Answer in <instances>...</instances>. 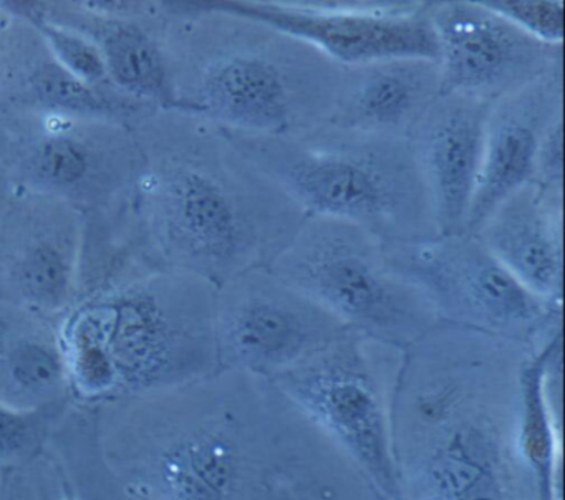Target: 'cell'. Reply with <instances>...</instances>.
<instances>
[{
    "instance_id": "cell-1",
    "label": "cell",
    "mask_w": 565,
    "mask_h": 500,
    "mask_svg": "<svg viewBox=\"0 0 565 500\" xmlns=\"http://www.w3.org/2000/svg\"><path fill=\"white\" fill-rule=\"evenodd\" d=\"M135 131L143 169L127 202L105 215L131 260L220 287L289 247L306 211L224 129L158 109Z\"/></svg>"
},
{
    "instance_id": "cell-2",
    "label": "cell",
    "mask_w": 565,
    "mask_h": 500,
    "mask_svg": "<svg viewBox=\"0 0 565 500\" xmlns=\"http://www.w3.org/2000/svg\"><path fill=\"white\" fill-rule=\"evenodd\" d=\"M534 350L436 321L402 351L392 434L403 500H537L518 446L519 371Z\"/></svg>"
},
{
    "instance_id": "cell-3",
    "label": "cell",
    "mask_w": 565,
    "mask_h": 500,
    "mask_svg": "<svg viewBox=\"0 0 565 500\" xmlns=\"http://www.w3.org/2000/svg\"><path fill=\"white\" fill-rule=\"evenodd\" d=\"M174 108L224 131L289 138L329 123L343 66L224 0L154 2Z\"/></svg>"
},
{
    "instance_id": "cell-4",
    "label": "cell",
    "mask_w": 565,
    "mask_h": 500,
    "mask_svg": "<svg viewBox=\"0 0 565 500\" xmlns=\"http://www.w3.org/2000/svg\"><path fill=\"white\" fill-rule=\"evenodd\" d=\"M264 384L220 370L190 386L98 404V456L141 500H254L270 470L266 439L254 436Z\"/></svg>"
},
{
    "instance_id": "cell-5",
    "label": "cell",
    "mask_w": 565,
    "mask_h": 500,
    "mask_svg": "<svg viewBox=\"0 0 565 500\" xmlns=\"http://www.w3.org/2000/svg\"><path fill=\"white\" fill-rule=\"evenodd\" d=\"M214 298L203 278L147 268L85 295L61 320L75 400L98 406L216 374Z\"/></svg>"
},
{
    "instance_id": "cell-6",
    "label": "cell",
    "mask_w": 565,
    "mask_h": 500,
    "mask_svg": "<svg viewBox=\"0 0 565 500\" xmlns=\"http://www.w3.org/2000/svg\"><path fill=\"white\" fill-rule=\"evenodd\" d=\"M226 132L307 215L349 222L383 242L439 235L409 139L332 125L289 138Z\"/></svg>"
},
{
    "instance_id": "cell-7",
    "label": "cell",
    "mask_w": 565,
    "mask_h": 500,
    "mask_svg": "<svg viewBox=\"0 0 565 500\" xmlns=\"http://www.w3.org/2000/svg\"><path fill=\"white\" fill-rule=\"evenodd\" d=\"M274 272L347 328L405 351L438 321L422 288L396 274L382 238L349 222L307 215Z\"/></svg>"
},
{
    "instance_id": "cell-8",
    "label": "cell",
    "mask_w": 565,
    "mask_h": 500,
    "mask_svg": "<svg viewBox=\"0 0 565 500\" xmlns=\"http://www.w3.org/2000/svg\"><path fill=\"white\" fill-rule=\"evenodd\" d=\"M143 164L131 126L54 113L0 111V166L9 184L67 202L85 215L118 211Z\"/></svg>"
},
{
    "instance_id": "cell-9",
    "label": "cell",
    "mask_w": 565,
    "mask_h": 500,
    "mask_svg": "<svg viewBox=\"0 0 565 500\" xmlns=\"http://www.w3.org/2000/svg\"><path fill=\"white\" fill-rule=\"evenodd\" d=\"M383 347L347 328L270 383L386 500H403L393 450L392 393Z\"/></svg>"
},
{
    "instance_id": "cell-10",
    "label": "cell",
    "mask_w": 565,
    "mask_h": 500,
    "mask_svg": "<svg viewBox=\"0 0 565 500\" xmlns=\"http://www.w3.org/2000/svg\"><path fill=\"white\" fill-rule=\"evenodd\" d=\"M390 267L422 288L438 321L539 348L562 333V305L529 291L476 235L383 242Z\"/></svg>"
},
{
    "instance_id": "cell-11",
    "label": "cell",
    "mask_w": 565,
    "mask_h": 500,
    "mask_svg": "<svg viewBox=\"0 0 565 500\" xmlns=\"http://www.w3.org/2000/svg\"><path fill=\"white\" fill-rule=\"evenodd\" d=\"M220 370L274 380L329 347L345 325L270 267L249 268L216 287Z\"/></svg>"
},
{
    "instance_id": "cell-12",
    "label": "cell",
    "mask_w": 565,
    "mask_h": 500,
    "mask_svg": "<svg viewBox=\"0 0 565 500\" xmlns=\"http://www.w3.org/2000/svg\"><path fill=\"white\" fill-rule=\"evenodd\" d=\"M347 66L419 56L438 62L433 0H224Z\"/></svg>"
},
{
    "instance_id": "cell-13",
    "label": "cell",
    "mask_w": 565,
    "mask_h": 500,
    "mask_svg": "<svg viewBox=\"0 0 565 500\" xmlns=\"http://www.w3.org/2000/svg\"><path fill=\"white\" fill-rule=\"evenodd\" d=\"M84 244V212L11 185L0 214V298L62 320L81 297Z\"/></svg>"
},
{
    "instance_id": "cell-14",
    "label": "cell",
    "mask_w": 565,
    "mask_h": 500,
    "mask_svg": "<svg viewBox=\"0 0 565 500\" xmlns=\"http://www.w3.org/2000/svg\"><path fill=\"white\" fill-rule=\"evenodd\" d=\"M441 93L494 103L564 63V45L541 42L482 3L433 0Z\"/></svg>"
},
{
    "instance_id": "cell-15",
    "label": "cell",
    "mask_w": 565,
    "mask_h": 500,
    "mask_svg": "<svg viewBox=\"0 0 565 500\" xmlns=\"http://www.w3.org/2000/svg\"><path fill=\"white\" fill-rule=\"evenodd\" d=\"M0 10V111L81 116L131 128L158 111L124 93L81 82L57 62L28 20Z\"/></svg>"
},
{
    "instance_id": "cell-16",
    "label": "cell",
    "mask_w": 565,
    "mask_h": 500,
    "mask_svg": "<svg viewBox=\"0 0 565 500\" xmlns=\"http://www.w3.org/2000/svg\"><path fill=\"white\" fill-rule=\"evenodd\" d=\"M31 6L47 19L87 36L100 52L118 92L153 108H174L154 2L31 0Z\"/></svg>"
},
{
    "instance_id": "cell-17",
    "label": "cell",
    "mask_w": 565,
    "mask_h": 500,
    "mask_svg": "<svg viewBox=\"0 0 565 500\" xmlns=\"http://www.w3.org/2000/svg\"><path fill=\"white\" fill-rule=\"evenodd\" d=\"M564 116V63L492 103L486 119L481 169L466 232L472 234L512 192L532 182L545 131Z\"/></svg>"
},
{
    "instance_id": "cell-18",
    "label": "cell",
    "mask_w": 565,
    "mask_h": 500,
    "mask_svg": "<svg viewBox=\"0 0 565 500\" xmlns=\"http://www.w3.org/2000/svg\"><path fill=\"white\" fill-rule=\"evenodd\" d=\"M492 103L441 93L409 136L441 235L466 232Z\"/></svg>"
},
{
    "instance_id": "cell-19",
    "label": "cell",
    "mask_w": 565,
    "mask_h": 500,
    "mask_svg": "<svg viewBox=\"0 0 565 500\" xmlns=\"http://www.w3.org/2000/svg\"><path fill=\"white\" fill-rule=\"evenodd\" d=\"M439 95L441 73L436 60L399 56L347 66L327 125L409 139Z\"/></svg>"
},
{
    "instance_id": "cell-20",
    "label": "cell",
    "mask_w": 565,
    "mask_h": 500,
    "mask_svg": "<svg viewBox=\"0 0 565 500\" xmlns=\"http://www.w3.org/2000/svg\"><path fill=\"white\" fill-rule=\"evenodd\" d=\"M564 201L529 182L504 199L472 232L491 254L548 304L562 305Z\"/></svg>"
},
{
    "instance_id": "cell-21",
    "label": "cell",
    "mask_w": 565,
    "mask_h": 500,
    "mask_svg": "<svg viewBox=\"0 0 565 500\" xmlns=\"http://www.w3.org/2000/svg\"><path fill=\"white\" fill-rule=\"evenodd\" d=\"M72 397L61 320L0 298V401L38 411L68 406Z\"/></svg>"
},
{
    "instance_id": "cell-22",
    "label": "cell",
    "mask_w": 565,
    "mask_h": 500,
    "mask_svg": "<svg viewBox=\"0 0 565 500\" xmlns=\"http://www.w3.org/2000/svg\"><path fill=\"white\" fill-rule=\"evenodd\" d=\"M562 333L532 351L519 371L518 446L537 500H561V444L551 384L561 371Z\"/></svg>"
},
{
    "instance_id": "cell-23",
    "label": "cell",
    "mask_w": 565,
    "mask_h": 500,
    "mask_svg": "<svg viewBox=\"0 0 565 500\" xmlns=\"http://www.w3.org/2000/svg\"><path fill=\"white\" fill-rule=\"evenodd\" d=\"M0 7L6 12L28 20L38 30L57 62L81 82L94 88L118 92L111 85L100 52L87 36L42 15L31 6V0H2Z\"/></svg>"
},
{
    "instance_id": "cell-24",
    "label": "cell",
    "mask_w": 565,
    "mask_h": 500,
    "mask_svg": "<svg viewBox=\"0 0 565 500\" xmlns=\"http://www.w3.org/2000/svg\"><path fill=\"white\" fill-rule=\"evenodd\" d=\"M68 406L24 411L0 401V467L15 466L41 454Z\"/></svg>"
},
{
    "instance_id": "cell-25",
    "label": "cell",
    "mask_w": 565,
    "mask_h": 500,
    "mask_svg": "<svg viewBox=\"0 0 565 500\" xmlns=\"http://www.w3.org/2000/svg\"><path fill=\"white\" fill-rule=\"evenodd\" d=\"M0 500H74L57 457L42 450L15 466L0 467Z\"/></svg>"
},
{
    "instance_id": "cell-26",
    "label": "cell",
    "mask_w": 565,
    "mask_h": 500,
    "mask_svg": "<svg viewBox=\"0 0 565 500\" xmlns=\"http://www.w3.org/2000/svg\"><path fill=\"white\" fill-rule=\"evenodd\" d=\"M482 3L541 42L551 45L564 42L561 0H482Z\"/></svg>"
},
{
    "instance_id": "cell-27",
    "label": "cell",
    "mask_w": 565,
    "mask_h": 500,
    "mask_svg": "<svg viewBox=\"0 0 565 500\" xmlns=\"http://www.w3.org/2000/svg\"><path fill=\"white\" fill-rule=\"evenodd\" d=\"M532 182L551 198L564 201V116L552 123L539 145Z\"/></svg>"
},
{
    "instance_id": "cell-28",
    "label": "cell",
    "mask_w": 565,
    "mask_h": 500,
    "mask_svg": "<svg viewBox=\"0 0 565 500\" xmlns=\"http://www.w3.org/2000/svg\"><path fill=\"white\" fill-rule=\"evenodd\" d=\"M9 181L8 175H6L4 169L0 166V214H2V209H4L6 199H8L9 194Z\"/></svg>"
}]
</instances>
